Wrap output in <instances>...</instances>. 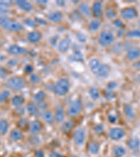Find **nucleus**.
<instances>
[{
  "label": "nucleus",
  "mask_w": 140,
  "mask_h": 157,
  "mask_svg": "<svg viewBox=\"0 0 140 157\" xmlns=\"http://www.w3.org/2000/svg\"><path fill=\"white\" fill-rule=\"evenodd\" d=\"M71 39L68 37H65L64 39H62L58 43V50L61 53H65L68 51V50L70 49L71 46Z\"/></svg>",
  "instance_id": "9d476101"
},
{
  "label": "nucleus",
  "mask_w": 140,
  "mask_h": 157,
  "mask_svg": "<svg viewBox=\"0 0 140 157\" xmlns=\"http://www.w3.org/2000/svg\"><path fill=\"white\" fill-rule=\"evenodd\" d=\"M8 52L9 54L13 55H20L26 53L27 49H25L23 47L20 46V45H12L9 47Z\"/></svg>",
  "instance_id": "dca6fc26"
},
{
  "label": "nucleus",
  "mask_w": 140,
  "mask_h": 157,
  "mask_svg": "<svg viewBox=\"0 0 140 157\" xmlns=\"http://www.w3.org/2000/svg\"><path fill=\"white\" fill-rule=\"evenodd\" d=\"M86 133L85 129L78 128L74 131L73 135L74 143L76 146H82L86 141Z\"/></svg>",
  "instance_id": "423d86ee"
},
{
  "label": "nucleus",
  "mask_w": 140,
  "mask_h": 157,
  "mask_svg": "<svg viewBox=\"0 0 140 157\" xmlns=\"http://www.w3.org/2000/svg\"><path fill=\"white\" fill-rule=\"evenodd\" d=\"M113 24L114 26H116V27H118V29H123V27H124V24L123 21L121 19H118V18H116L115 20H114L113 21Z\"/></svg>",
  "instance_id": "c03bdc74"
},
{
  "label": "nucleus",
  "mask_w": 140,
  "mask_h": 157,
  "mask_svg": "<svg viewBox=\"0 0 140 157\" xmlns=\"http://www.w3.org/2000/svg\"><path fill=\"white\" fill-rule=\"evenodd\" d=\"M54 117L55 121L58 124H62L65 121V110L62 105H58L56 106L54 113Z\"/></svg>",
  "instance_id": "1a4fd4ad"
},
{
  "label": "nucleus",
  "mask_w": 140,
  "mask_h": 157,
  "mask_svg": "<svg viewBox=\"0 0 140 157\" xmlns=\"http://www.w3.org/2000/svg\"><path fill=\"white\" fill-rule=\"evenodd\" d=\"M70 58L73 62H83V61L82 53L78 50H75Z\"/></svg>",
  "instance_id": "f704fd0d"
},
{
  "label": "nucleus",
  "mask_w": 140,
  "mask_h": 157,
  "mask_svg": "<svg viewBox=\"0 0 140 157\" xmlns=\"http://www.w3.org/2000/svg\"><path fill=\"white\" fill-rule=\"evenodd\" d=\"M108 121L111 124H114L117 121V117L114 115H109L108 116Z\"/></svg>",
  "instance_id": "4d7b16f0"
},
{
  "label": "nucleus",
  "mask_w": 140,
  "mask_h": 157,
  "mask_svg": "<svg viewBox=\"0 0 140 157\" xmlns=\"http://www.w3.org/2000/svg\"><path fill=\"white\" fill-rule=\"evenodd\" d=\"M121 16L125 20H132L137 16V11L133 7H127L122 10Z\"/></svg>",
  "instance_id": "6e6552de"
},
{
  "label": "nucleus",
  "mask_w": 140,
  "mask_h": 157,
  "mask_svg": "<svg viewBox=\"0 0 140 157\" xmlns=\"http://www.w3.org/2000/svg\"><path fill=\"white\" fill-rule=\"evenodd\" d=\"M48 1L47 0H43V1H42V0H39V1L37 2V3L38 4H40V5H43V4H46L48 3Z\"/></svg>",
  "instance_id": "e2e57ef3"
},
{
  "label": "nucleus",
  "mask_w": 140,
  "mask_h": 157,
  "mask_svg": "<svg viewBox=\"0 0 140 157\" xmlns=\"http://www.w3.org/2000/svg\"><path fill=\"white\" fill-rule=\"evenodd\" d=\"M106 87L108 89H110V90H114V89L117 87V83L116 82H114V81H111V82H108L107 87Z\"/></svg>",
  "instance_id": "864d4df0"
},
{
  "label": "nucleus",
  "mask_w": 140,
  "mask_h": 157,
  "mask_svg": "<svg viewBox=\"0 0 140 157\" xmlns=\"http://www.w3.org/2000/svg\"><path fill=\"white\" fill-rule=\"evenodd\" d=\"M9 122L4 119L0 120V135L4 136L8 132L9 129Z\"/></svg>",
  "instance_id": "2f4dec72"
},
{
  "label": "nucleus",
  "mask_w": 140,
  "mask_h": 157,
  "mask_svg": "<svg viewBox=\"0 0 140 157\" xmlns=\"http://www.w3.org/2000/svg\"><path fill=\"white\" fill-rule=\"evenodd\" d=\"M102 8H103V4L101 2L96 1L93 4L92 8V13L93 16L96 17H100L102 15Z\"/></svg>",
  "instance_id": "4468645a"
},
{
  "label": "nucleus",
  "mask_w": 140,
  "mask_h": 157,
  "mask_svg": "<svg viewBox=\"0 0 140 157\" xmlns=\"http://www.w3.org/2000/svg\"><path fill=\"white\" fill-rule=\"evenodd\" d=\"M71 19H72L74 20V21H77L78 20V19L76 17H81V14L78 11H74L73 13H72V14H71V16H70Z\"/></svg>",
  "instance_id": "49530a36"
},
{
  "label": "nucleus",
  "mask_w": 140,
  "mask_h": 157,
  "mask_svg": "<svg viewBox=\"0 0 140 157\" xmlns=\"http://www.w3.org/2000/svg\"><path fill=\"white\" fill-rule=\"evenodd\" d=\"M18 125L20 128H25V126L28 125V121L26 119H20L18 122Z\"/></svg>",
  "instance_id": "09e8293b"
},
{
  "label": "nucleus",
  "mask_w": 140,
  "mask_h": 157,
  "mask_svg": "<svg viewBox=\"0 0 140 157\" xmlns=\"http://www.w3.org/2000/svg\"><path fill=\"white\" fill-rule=\"evenodd\" d=\"M127 145L130 150H137L140 147V140L137 137L130 138L128 140Z\"/></svg>",
  "instance_id": "b1692460"
},
{
  "label": "nucleus",
  "mask_w": 140,
  "mask_h": 157,
  "mask_svg": "<svg viewBox=\"0 0 140 157\" xmlns=\"http://www.w3.org/2000/svg\"><path fill=\"white\" fill-rule=\"evenodd\" d=\"M46 17L50 22H53V23H58L62 20L63 15L59 11H54L48 13L46 15Z\"/></svg>",
  "instance_id": "9b49d317"
},
{
  "label": "nucleus",
  "mask_w": 140,
  "mask_h": 157,
  "mask_svg": "<svg viewBox=\"0 0 140 157\" xmlns=\"http://www.w3.org/2000/svg\"><path fill=\"white\" fill-rule=\"evenodd\" d=\"M34 21L37 24H40V25H47V22L44 19H42V18H41V17H37L36 18H35Z\"/></svg>",
  "instance_id": "603ef678"
},
{
  "label": "nucleus",
  "mask_w": 140,
  "mask_h": 157,
  "mask_svg": "<svg viewBox=\"0 0 140 157\" xmlns=\"http://www.w3.org/2000/svg\"><path fill=\"white\" fill-rule=\"evenodd\" d=\"M114 35L113 33L104 30L102 32L98 37V42L102 47L107 48L113 44L114 41Z\"/></svg>",
  "instance_id": "f03ea898"
},
{
  "label": "nucleus",
  "mask_w": 140,
  "mask_h": 157,
  "mask_svg": "<svg viewBox=\"0 0 140 157\" xmlns=\"http://www.w3.org/2000/svg\"><path fill=\"white\" fill-rule=\"evenodd\" d=\"M110 67L106 64H102L101 67L99 69L98 74L97 75L100 78H106L109 75V73H110Z\"/></svg>",
  "instance_id": "5701e85b"
},
{
  "label": "nucleus",
  "mask_w": 140,
  "mask_h": 157,
  "mask_svg": "<svg viewBox=\"0 0 140 157\" xmlns=\"http://www.w3.org/2000/svg\"><path fill=\"white\" fill-rule=\"evenodd\" d=\"M132 67H133V69L134 70L140 71V60L137 61V62H134L133 65H132Z\"/></svg>",
  "instance_id": "052dcab7"
},
{
  "label": "nucleus",
  "mask_w": 140,
  "mask_h": 157,
  "mask_svg": "<svg viewBox=\"0 0 140 157\" xmlns=\"http://www.w3.org/2000/svg\"><path fill=\"white\" fill-rule=\"evenodd\" d=\"M100 27H101V22L100 20L98 19L92 20L88 24L89 30L93 32L98 31V30L100 28Z\"/></svg>",
  "instance_id": "c85d7f7f"
},
{
  "label": "nucleus",
  "mask_w": 140,
  "mask_h": 157,
  "mask_svg": "<svg viewBox=\"0 0 140 157\" xmlns=\"http://www.w3.org/2000/svg\"><path fill=\"white\" fill-rule=\"evenodd\" d=\"M28 128L30 133L32 135H37L42 129V124L38 120H34L29 124Z\"/></svg>",
  "instance_id": "ddd939ff"
},
{
  "label": "nucleus",
  "mask_w": 140,
  "mask_h": 157,
  "mask_svg": "<svg viewBox=\"0 0 140 157\" xmlns=\"http://www.w3.org/2000/svg\"><path fill=\"white\" fill-rule=\"evenodd\" d=\"M13 4V1H2L0 0V6H3V7H6V8H8L9 6Z\"/></svg>",
  "instance_id": "3c124183"
},
{
  "label": "nucleus",
  "mask_w": 140,
  "mask_h": 157,
  "mask_svg": "<svg viewBox=\"0 0 140 157\" xmlns=\"http://www.w3.org/2000/svg\"><path fill=\"white\" fill-rule=\"evenodd\" d=\"M126 36L128 38H131V39L140 38V29H134L130 30V31L126 33Z\"/></svg>",
  "instance_id": "c9c22d12"
},
{
  "label": "nucleus",
  "mask_w": 140,
  "mask_h": 157,
  "mask_svg": "<svg viewBox=\"0 0 140 157\" xmlns=\"http://www.w3.org/2000/svg\"><path fill=\"white\" fill-rule=\"evenodd\" d=\"M102 63H100V61L98 59H95V58H93V59H91L89 61L88 66L89 68H90V71L92 72L94 75L98 74V72L100 68L101 67Z\"/></svg>",
  "instance_id": "f3484780"
},
{
  "label": "nucleus",
  "mask_w": 140,
  "mask_h": 157,
  "mask_svg": "<svg viewBox=\"0 0 140 157\" xmlns=\"http://www.w3.org/2000/svg\"><path fill=\"white\" fill-rule=\"evenodd\" d=\"M108 135L111 140L118 141L124 137L125 135H126V132H125V131L122 128L114 127L110 129V131H109Z\"/></svg>",
  "instance_id": "0eeeda50"
},
{
  "label": "nucleus",
  "mask_w": 140,
  "mask_h": 157,
  "mask_svg": "<svg viewBox=\"0 0 140 157\" xmlns=\"http://www.w3.org/2000/svg\"><path fill=\"white\" fill-rule=\"evenodd\" d=\"M18 59L17 58H12V59L8 61L6 65L7 67H9V68H14L18 64Z\"/></svg>",
  "instance_id": "37998d69"
},
{
  "label": "nucleus",
  "mask_w": 140,
  "mask_h": 157,
  "mask_svg": "<svg viewBox=\"0 0 140 157\" xmlns=\"http://www.w3.org/2000/svg\"><path fill=\"white\" fill-rule=\"evenodd\" d=\"M104 14L106 18L113 19L115 18L116 16V12L115 10L112 8H106L104 11Z\"/></svg>",
  "instance_id": "e433bc0d"
},
{
  "label": "nucleus",
  "mask_w": 140,
  "mask_h": 157,
  "mask_svg": "<svg viewBox=\"0 0 140 157\" xmlns=\"http://www.w3.org/2000/svg\"><path fill=\"white\" fill-rule=\"evenodd\" d=\"M24 71H25V73H26L27 74L31 75L32 73H33V71H34V67H33L32 65L27 64L25 66V67L24 69Z\"/></svg>",
  "instance_id": "de8ad7c7"
},
{
  "label": "nucleus",
  "mask_w": 140,
  "mask_h": 157,
  "mask_svg": "<svg viewBox=\"0 0 140 157\" xmlns=\"http://www.w3.org/2000/svg\"><path fill=\"white\" fill-rule=\"evenodd\" d=\"M78 12L80 13L81 15L86 16V17H90L92 15V10L91 8L89 6V5L86 3H81L78 5Z\"/></svg>",
  "instance_id": "6ab92c4d"
},
{
  "label": "nucleus",
  "mask_w": 140,
  "mask_h": 157,
  "mask_svg": "<svg viewBox=\"0 0 140 157\" xmlns=\"http://www.w3.org/2000/svg\"><path fill=\"white\" fill-rule=\"evenodd\" d=\"M26 110L27 113L32 116L38 117L41 115L39 109L37 108L34 103H28L26 105Z\"/></svg>",
  "instance_id": "4be33fe9"
},
{
  "label": "nucleus",
  "mask_w": 140,
  "mask_h": 157,
  "mask_svg": "<svg viewBox=\"0 0 140 157\" xmlns=\"http://www.w3.org/2000/svg\"><path fill=\"white\" fill-rule=\"evenodd\" d=\"M137 82H140V74L138 75V76L137 77Z\"/></svg>",
  "instance_id": "69168bd1"
},
{
  "label": "nucleus",
  "mask_w": 140,
  "mask_h": 157,
  "mask_svg": "<svg viewBox=\"0 0 140 157\" xmlns=\"http://www.w3.org/2000/svg\"><path fill=\"white\" fill-rule=\"evenodd\" d=\"M34 154L36 157H45L44 153L43 152V151L40 150V149H36L34 151Z\"/></svg>",
  "instance_id": "13d9d810"
},
{
  "label": "nucleus",
  "mask_w": 140,
  "mask_h": 157,
  "mask_svg": "<svg viewBox=\"0 0 140 157\" xmlns=\"http://www.w3.org/2000/svg\"><path fill=\"white\" fill-rule=\"evenodd\" d=\"M9 13V10L6 7L0 6V16L4 17V16Z\"/></svg>",
  "instance_id": "8fccbe9b"
},
{
  "label": "nucleus",
  "mask_w": 140,
  "mask_h": 157,
  "mask_svg": "<svg viewBox=\"0 0 140 157\" xmlns=\"http://www.w3.org/2000/svg\"><path fill=\"white\" fill-rule=\"evenodd\" d=\"M7 75V70L4 67L0 68V78H4Z\"/></svg>",
  "instance_id": "5fc2aeb1"
},
{
  "label": "nucleus",
  "mask_w": 140,
  "mask_h": 157,
  "mask_svg": "<svg viewBox=\"0 0 140 157\" xmlns=\"http://www.w3.org/2000/svg\"><path fill=\"white\" fill-rule=\"evenodd\" d=\"M48 157H64V156H63V155H62L61 154L56 152V151H51V152L49 154Z\"/></svg>",
  "instance_id": "bf43d9fd"
},
{
  "label": "nucleus",
  "mask_w": 140,
  "mask_h": 157,
  "mask_svg": "<svg viewBox=\"0 0 140 157\" xmlns=\"http://www.w3.org/2000/svg\"><path fill=\"white\" fill-rule=\"evenodd\" d=\"M123 112L126 117L128 120H133L135 117V113L132 105L129 103H126L123 105Z\"/></svg>",
  "instance_id": "aec40b11"
},
{
  "label": "nucleus",
  "mask_w": 140,
  "mask_h": 157,
  "mask_svg": "<svg viewBox=\"0 0 140 157\" xmlns=\"http://www.w3.org/2000/svg\"><path fill=\"white\" fill-rule=\"evenodd\" d=\"M74 127V122L72 120H67L64 121L61 125V131L62 133H67L72 131Z\"/></svg>",
  "instance_id": "cd10ccee"
},
{
  "label": "nucleus",
  "mask_w": 140,
  "mask_h": 157,
  "mask_svg": "<svg viewBox=\"0 0 140 157\" xmlns=\"http://www.w3.org/2000/svg\"><path fill=\"white\" fill-rule=\"evenodd\" d=\"M140 57V50L137 47H131L126 53V58L130 61H134Z\"/></svg>",
  "instance_id": "f8f14e48"
},
{
  "label": "nucleus",
  "mask_w": 140,
  "mask_h": 157,
  "mask_svg": "<svg viewBox=\"0 0 140 157\" xmlns=\"http://www.w3.org/2000/svg\"><path fill=\"white\" fill-rule=\"evenodd\" d=\"M103 94H104V98H105L106 100H109V101L114 99V98L116 97V94L115 93H114V90L108 89L107 87L103 91Z\"/></svg>",
  "instance_id": "473e14b6"
},
{
  "label": "nucleus",
  "mask_w": 140,
  "mask_h": 157,
  "mask_svg": "<svg viewBox=\"0 0 140 157\" xmlns=\"http://www.w3.org/2000/svg\"><path fill=\"white\" fill-rule=\"evenodd\" d=\"M41 116L46 123L48 124H52L55 121V117L53 113L50 110H45L42 111V113H41Z\"/></svg>",
  "instance_id": "a211bd4d"
},
{
  "label": "nucleus",
  "mask_w": 140,
  "mask_h": 157,
  "mask_svg": "<svg viewBox=\"0 0 140 157\" xmlns=\"http://www.w3.org/2000/svg\"><path fill=\"white\" fill-rule=\"evenodd\" d=\"M9 137L13 141H18L22 139V134L21 131L18 129H13L10 132Z\"/></svg>",
  "instance_id": "c756f323"
},
{
  "label": "nucleus",
  "mask_w": 140,
  "mask_h": 157,
  "mask_svg": "<svg viewBox=\"0 0 140 157\" xmlns=\"http://www.w3.org/2000/svg\"><path fill=\"white\" fill-rule=\"evenodd\" d=\"M30 80L33 84H38V83L40 82L41 79L39 75H37V73H32V74L30 75Z\"/></svg>",
  "instance_id": "a19ab883"
},
{
  "label": "nucleus",
  "mask_w": 140,
  "mask_h": 157,
  "mask_svg": "<svg viewBox=\"0 0 140 157\" xmlns=\"http://www.w3.org/2000/svg\"><path fill=\"white\" fill-rule=\"evenodd\" d=\"M30 143L33 144V145H39V144L41 143V140L37 135H33L30 138Z\"/></svg>",
  "instance_id": "79ce46f5"
},
{
  "label": "nucleus",
  "mask_w": 140,
  "mask_h": 157,
  "mask_svg": "<svg viewBox=\"0 0 140 157\" xmlns=\"http://www.w3.org/2000/svg\"><path fill=\"white\" fill-rule=\"evenodd\" d=\"M10 94H11V93H10L9 90H4V92H1L0 94V103L4 102L9 97Z\"/></svg>",
  "instance_id": "58836bf2"
},
{
  "label": "nucleus",
  "mask_w": 140,
  "mask_h": 157,
  "mask_svg": "<svg viewBox=\"0 0 140 157\" xmlns=\"http://www.w3.org/2000/svg\"><path fill=\"white\" fill-rule=\"evenodd\" d=\"M59 38L60 36H58V35H55V36H52L49 40L50 44L52 46H56V45H58V39H59Z\"/></svg>",
  "instance_id": "a18cd8bd"
},
{
  "label": "nucleus",
  "mask_w": 140,
  "mask_h": 157,
  "mask_svg": "<svg viewBox=\"0 0 140 157\" xmlns=\"http://www.w3.org/2000/svg\"><path fill=\"white\" fill-rule=\"evenodd\" d=\"M88 94L91 99L93 101H97L100 98V91H99L98 88L95 87H92L90 88V90L88 91Z\"/></svg>",
  "instance_id": "7c9ffc66"
},
{
  "label": "nucleus",
  "mask_w": 140,
  "mask_h": 157,
  "mask_svg": "<svg viewBox=\"0 0 140 157\" xmlns=\"http://www.w3.org/2000/svg\"><path fill=\"white\" fill-rule=\"evenodd\" d=\"M82 101L79 98H76L71 101L68 105L67 113L70 116H76L80 114L82 110Z\"/></svg>",
  "instance_id": "39448f33"
},
{
  "label": "nucleus",
  "mask_w": 140,
  "mask_h": 157,
  "mask_svg": "<svg viewBox=\"0 0 140 157\" xmlns=\"http://www.w3.org/2000/svg\"><path fill=\"white\" fill-rule=\"evenodd\" d=\"M0 94H1V92H0Z\"/></svg>",
  "instance_id": "338daca9"
},
{
  "label": "nucleus",
  "mask_w": 140,
  "mask_h": 157,
  "mask_svg": "<svg viewBox=\"0 0 140 157\" xmlns=\"http://www.w3.org/2000/svg\"><path fill=\"white\" fill-rule=\"evenodd\" d=\"M56 4H57L58 6L62 7L65 4V2L63 1V0H60V1H56Z\"/></svg>",
  "instance_id": "680f3d73"
},
{
  "label": "nucleus",
  "mask_w": 140,
  "mask_h": 157,
  "mask_svg": "<svg viewBox=\"0 0 140 157\" xmlns=\"http://www.w3.org/2000/svg\"><path fill=\"white\" fill-rule=\"evenodd\" d=\"M6 87L14 92L20 91L25 86V82L22 78L18 76L12 77L7 80Z\"/></svg>",
  "instance_id": "20e7f679"
},
{
  "label": "nucleus",
  "mask_w": 140,
  "mask_h": 157,
  "mask_svg": "<svg viewBox=\"0 0 140 157\" xmlns=\"http://www.w3.org/2000/svg\"><path fill=\"white\" fill-rule=\"evenodd\" d=\"M2 28L9 32H20L23 29V27L21 23L15 20H12L5 17L3 24L2 26Z\"/></svg>",
  "instance_id": "7ed1b4c3"
},
{
  "label": "nucleus",
  "mask_w": 140,
  "mask_h": 157,
  "mask_svg": "<svg viewBox=\"0 0 140 157\" xmlns=\"http://www.w3.org/2000/svg\"><path fill=\"white\" fill-rule=\"evenodd\" d=\"M113 154L116 157H123L126 154V150L123 146L121 145H116L113 148Z\"/></svg>",
  "instance_id": "bb28decb"
},
{
  "label": "nucleus",
  "mask_w": 140,
  "mask_h": 157,
  "mask_svg": "<svg viewBox=\"0 0 140 157\" xmlns=\"http://www.w3.org/2000/svg\"><path fill=\"white\" fill-rule=\"evenodd\" d=\"M46 98V93L44 91H39L37 93L35 94L33 97V99H34V103L41 102V101H44Z\"/></svg>",
  "instance_id": "72a5a7b5"
},
{
  "label": "nucleus",
  "mask_w": 140,
  "mask_h": 157,
  "mask_svg": "<svg viewBox=\"0 0 140 157\" xmlns=\"http://www.w3.org/2000/svg\"><path fill=\"white\" fill-rule=\"evenodd\" d=\"M104 129V126L102 124H98L95 127V132L98 133H100L102 132H103Z\"/></svg>",
  "instance_id": "6e6d98bb"
},
{
  "label": "nucleus",
  "mask_w": 140,
  "mask_h": 157,
  "mask_svg": "<svg viewBox=\"0 0 140 157\" xmlns=\"http://www.w3.org/2000/svg\"><path fill=\"white\" fill-rule=\"evenodd\" d=\"M16 4L19 8L25 12H30L33 9V6L29 2L25 1V0H17L16 1Z\"/></svg>",
  "instance_id": "412c9836"
},
{
  "label": "nucleus",
  "mask_w": 140,
  "mask_h": 157,
  "mask_svg": "<svg viewBox=\"0 0 140 157\" xmlns=\"http://www.w3.org/2000/svg\"><path fill=\"white\" fill-rule=\"evenodd\" d=\"M23 23L26 25V26L31 27V28H34V27H36L37 23L35 22L34 20H32L31 18H27L23 20Z\"/></svg>",
  "instance_id": "ea45409f"
},
{
  "label": "nucleus",
  "mask_w": 140,
  "mask_h": 157,
  "mask_svg": "<svg viewBox=\"0 0 140 157\" xmlns=\"http://www.w3.org/2000/svg\"><path fill=\"white\" fill-rule=\"evenodd\" d=\"M88 150L89 153L92 155H97L99 152H100V145L98 143H95V142H90L88 144Z\"/></svg>",
  "instance_id": "a878e982"
},
{
  "label": "nucleus",
  "mask_w": 140,
  "mask_h": 157,
  "mask_svg": "<svg viewBox=\"0 0 140 157\" xmlns=\"http://www.w3.org/2000/svg\"><path fill=\"white\" fill-rule=\"evenodd\" d=\"M5 17H1L0 16V27L2 26V24H3L4 20Z\"/></svg>",
  "instance_id": "0e129e2a"
},
{
  "label": "nucleus",
  "mask_w": 140,
  "mask_h": 157,
  "mask_svg": "<svg viewBox=\"0 0 140 157\" xmlns=\"http://www.w3.org/2000/svg\"><path fill=\"white\" fill-rule=\"evenodd\" d=\"M42 34L38 31H32L28 33L27 35V40L31 44H37L42 39Z\"/></svg>",
  "instance_id": "2eb2a0df"
},
{
  "label": "nucleus",
  "mask_w": 140,
  "mask_h": 157,
  "mask_svg": "<svg viewBox=\"0 0 140 157\" xmlns=\"http://www.w3.org/2000/svg\"><path fill=\"white\" fill-rule=\"evenodd\" d=\"M76 38L78 41L82 43V44H84V43H86L88 40V37L86 36V35L81 32L76 33Z\"/></svg>",
  "instance_id": "4c0bfd02"
},
{
  "label": "nucleus",
  "mask_w": 140,
  "mask_h": 157,
  "mask_svg": "<svg viewBox=\"0 0 140 157\" xmlns=\"http://www.w3.org/2000/svg\"><path fill=\"white\" fill-rule=\"evenodd\" d=\"M70 88V82L68 79L65 78H60L57 81L53 87V92L57 96L62 97L67 94Z\"/></svg>",
  "instance_id": "f257e3e1"
},
{
  "label": "nucleus",
  "mask_w": 140,
  "mask_h": 157,
  "mask_svg": "<svg viewBox=\"0 0 140 157\" xmlns=\"http://www.w3.org/2000/svg\"><path fill=\"white\" fill-rule=\"evenodd\" d=\"M11 104L16 108L22 107V105L25 103V98L22 95H15L11 98Z\"/></svg>",
  "instance_id": "393cba45"
}]
</instances>
